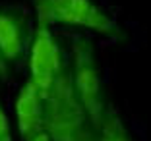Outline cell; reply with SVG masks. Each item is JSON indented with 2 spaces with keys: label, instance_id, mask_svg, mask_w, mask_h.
<instances>
[{
  "label": "cell",
  "instance_id": "obj_1",
  "mask_svg": "<svg viewBox=\"0 0 151 141\" xmlns=\"http://www.w3.org/2000/svg\"><path fill=\"white\" fill-rule=\"evenodd\" d=\"M37 21L93 31L107 39H124V31L95 0H33Z\"/></svg>",
  "mask_w": 151,
  "mask_h": 141
},
{
  "label": "cell",
  "instance_id": "obj_2",
  "mask_svg": "<svg viewBox=\"0 0 151 141\" xmlns=\"http://www.w3.org/2000/svg\"><path fill=\"white\" fill-rule=\"evenodd\" d=\"M68 75H70L76 97L81 102L91 126H95L107 108V102H105V91H103L101 68H99V60L91 39L81 35L74 37Z\"/></svg>",
  "mask_w": 151,
  "mask_h": 141
},
{
  "label": "cell",
  "instance_id": "obj_3",
  "mask_svg": "<svg viewBox=\"0 0 151 141\" xmlns=\"http://www.w3.org/2000/svg\"><path fill=\"white\" fill-rule=\"evenodd\" d=\"M87 128H91V122L76 97L66 68L45 95L43 130L52 141H70Z\"/></svg>",
  "mask_w": 151,
  "mask_h": 141
},
{
  "label": "cell",
  "instance_id": "obj_4",
  "mask_svg": "<svg viewBox=\"0 0 151 141\" xmlns=\"http://www.w3.org/2000/svg\"><path fill=\"white\" fill-rule=\"evenodd\" d=\"M25 56H27V68H29V81L45 97L47 91L56 81V77L68 68L66 60H64V52L50 25L37 21V27L31 35Z\"/></svg>",
  "mask_w": 151,
  "mask_h": 141
},
{
  "label": "cell",
  "instance_id": "obj_5",
  "mask_svg": "<svg viewBox=\"0 0 151 141\" xmlns=\"http://www.w3.org/2000/svg\"><path fill=\"white\" fill-rule=\"evenodd\" d=\"M31 35L29 19L22 10L0 8V52L8 64H18L25 58Z\"/></svg>",
  "mask_w": 151,
  "mask_h": 141
},
{
  "label": "cell",
  "instance_id": "obj_6",
  "mask_svg": "<svg viewBox=\"0 0 151 141\" xmlns=\"http://www.w3.org/2000/svg\"><path fill=\"white\" fill-rule=\"evenodd\" d=\"M14 114H16V128H18L22 141L43 130L45 97L29 79L19 87L18 95H16Z\"/></svg>",
  "mask_w": 151,
  "mask_h": 141
},
{
  "label": "cell",
  "instance_id": "obj_7",
  "mask_svg": "<svg viewBox=\"0 0 151 141\" xmlns=\"http://www.w3.org/2000/svg\"><path fill=\"white\" fill-rule=\"evenodd\" d=\"M93 141H136L130 133L124 120L112 110L111 106L105 108L99 122L93 126Z\"/></svg>",
  "mask_w": 151,
  "mask_h": 141
},
{
  "label": "cell",
  "instance_id": "obj_8",
  "mask_svg": "<svg viewBox=\"0 0 151 141\" xmlns=\"http://www.w3.org/2000/svg\"><path fill=\"white\" fill-rule=\"evenodd\" d=\"M0 141H14L12 133V124H10V116L4 110V106L0 102Z\"/></svg>",
  "mask_w": 151,
  "mask_h": 141
},
{
  "label": "cell",
  "instance_id": "obj_9",
  "mask_svg": "<svg viewBox=\"0 0 151 141\" xmlns=\"http://www.w3.org/2000/svg\"><path fill=\"white\" fill-rule=\"evenodd\" d=\"M10 77V64L4 60L2 52H0V79H8Z\"/></svg>",
  "mask_w": 151,
  "mask_h": 141
},
{
  "label": "cell",
  "instance_id": "obj_10",
  "mask_svg": "<svg viewBox=\"0 0 151 141\" xmlns=\"http://www.w3.org/2000/svg\"><path fill=\"white\" fill-rule=\"evenodd\" d=\"M70 141H93V126L87 128V130H83L80 135H76L74 139H70Z\"/></svg>",
  "mask_w": 151,
  "mask_h": 141
},
{
  "label": "cell",
  "instance_id": "obj_11",
  "mask_svg": "<svg viewBox=\"0 0 151 141\" xmlns=\"http://www.w3.org/2000/svg\"><path fill=\"white\" fill-rule=\"evenodd\" d=\"M23 141H52V137H50L49 133L45 132V130H41V132H37V133H35V135L27 137V139H23Z\"/></svg>",
  "mask_w": 151,
  "mask_h": 141
}]
</instances>
